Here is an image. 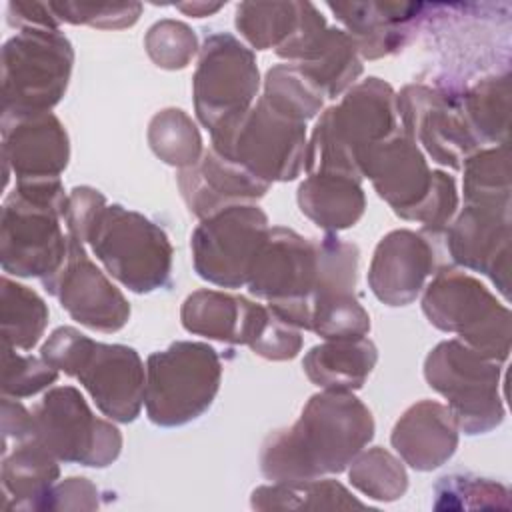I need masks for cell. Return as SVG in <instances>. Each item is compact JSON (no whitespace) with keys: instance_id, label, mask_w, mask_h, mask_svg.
Segmentation results:
<instances>
[{"instance_id":"7402d4cb","label":"cell","mask_w":512,"mask_h":512,"mask_svg":"<svg viewBox=\"0 0 512 512\" xmlns=\"http://www.w3.org/2000/svg\"><path fill=\"white\" fill-rule=\"evenodd\" d=\"M176 182L184 204L200 220L230 206L256 204L272 186L222 158L210 146L204 148L196 164L178 170Z\"/></svg>"},{"instance_id":"9a60e30c","label":"cell","mask_w":512,"mask_h":512,"mask_svg":"<svg viewBox=\"0 0 512 512\" xmlns=\"http://www.w3.org/2000/svg\"><path fill=\"white\" fill-rule=\"evenodd\" d=\"M396 112L400 128L442 166L460 170L464 160L480 150L454 94L426 84H406L396 94Z\"/></svg>"},{"instance_id":"d4e9b609","label":"cell","mask_w":512,"mask_h":512,"mask_svg":"<svg viewBox=\"0 0 512 512\" xmlns=\"http://www.w3.org/2000/svg\"><path fill=\"white\" fill-rule=\"evenodd\" d=\"M266 316L264 304L208 288L188 294L180 308L182 326L190 334L246 346L258 336Z\"/></svg>"},{"instance_id":"f35d334b","label":"cell","mask_w":512,"mask_h":512,"mask_svg":"<svg viewBox=\"0 0 512 512\" xmlns=\"http://www.w3.org/2000/svg\"><path fill=\"white\" fill-rule=\"evenodd\" d=\"M144 48L148 58L164 70H182L200 52L194 30L172 18L158 20L148 28Z\"/></svg>"},{"instance_id":"f6af8a7d","label":"cell","mask_w":512,"mask_h":512,"mask_svg":"<svg viewBox=\"0 0 512 512\" xmlns=\"http://www.w3.org/2000/svg\"><path fill=\"white\" fill-rule=\"evenodd\" d=\"M98 496V488L88 478L72 476L50 488L40 510H96Z\"/></svg>"},{"instance_id":"7c38bea8","label":"cell","mask_w":512,"mask_h":512,"mask_svg":"<svg viewBox=\"0 0 512 512\" xmlns=\"http://www.w3.org/2000/svg\"><path fill=\"white\" fill-rule=\"evenodd\" d=\"M32 414L34 436L60 462L106 468L122 452L116 424L96 416L74 386L48 388Z\"/></svg>"},{"instance_id":"b9f144b4","label":"cell","mask_w":512,"mask_h":512,"mask_svg":"<svg viewBox=\"0 0 512 512\" xmlns=\"http://www.w3.org/2000/svg\"><path fill=\"white\" fill-rule=\"evenodd\" d=\"M458 210V190L456 180L444 170H434L432 188L414 214L412 222L422 224V234L440 236L446 232L448 224L456 216Z\"/></svg>"},{"instance_id":"52a82bcc","label":"cell","mask_w":512,"mask_h":512,"mask_svg":"<svg viewBox=\"0 0 512 512\" xmlns=\"http://www.w3.org/2000/svg\"><path fill=\"white\" fill-rule=\"evenodd\" d=\"M422 312L428 322L456 334L460 342L484 358L504 362L512 344L510 308L474 276L454 266H444L422 294Z\"/></svg>"},{"instance_id":"5bb4252c","label":"cell","mask_w":512,"mask_h":512,"mask_svg":"<svg viewBox=\"0 0 512 512\" xmlns=\"http://www.w3.org/2000/svg\"><path fill=\"white\" fill-rule=\"evenodd\" d=\"M268 230V216L258 204L230 206L200 220L190 236L196 274L222 288L246 286Z\"/></svg>"},{"instance_id":"3957f363","label":"cell","mask_w":512,"mask_h":512,"mask_svg":"<svg viewBox=\"0 0 512 512\" xmlns=\"http://www.w3.org/2000/svg\"><path fill=\"white\" fill-rule=\"evenodd\" d=\"M40 356L56 370L76 378L110 420L128 424L140 416L146 368L134 348L104 344L78 328L60 326L42 344Z\"/></svg>"},{"instance_id":"1f68e13d","label":"cell","mask_w":512,"mask_h":512,"mask_svg":"<svg viewBox=\"0 0 512 512\" xmlns=\"http://www.w3.org/2000/svg\"><path fill=\"white\" fill-rule=\"evenodd\" d=\"M48 306L32 288L2 276L0 318L2 344L16 350H32L48 326Z\"/></svg>"},{"instance_id":"30bf717a","label":"cell","mask_w":512,"mask_h":512,"mask_svg":"<svg viewBox=\"0 0 512 512\" xmlns=\"http://www.w3.org/2000/svg\"><path fill=\"white\" fill-rule=\"evenodd\" d=\"M72 42L60 28H26L2 46V112H48L66 94Z\"/></svg>"},{"instance_id":"7a4b0ae2","label":"cell","mask_w":512,"mask_h":512,"mask_svg":"<svg viewBox=\"0 0 512 512\" xmlns=\"http://www.w3.org/2000/svg\"><path fill=\"white\" fill-rule=\"evenodd\" d=\"M68 194L60 178L16 182L0 212V264L18 278L50 280L68 256L62 222Z\"/></svg>"},{"instance_id":"44dd1931","label":"cell","mask_w":512,"mask_h":512,"mask_svg":"<svg viewBox=\"0 0 512 512\" xmlns=\"http://www.w3.org/2000/svg\"><path fill=\"white\" fill-rule=\"evenodd\" d=\"M434 262V248L422 232L392 230L374 248L368 286L382 304L392 308L408 306L424 290Z\"/></svg>"},{"instance_id":"74e56055","label":"cell","mask_w":512,"mask_h":512,"mask_svg":"<svg viewBox=\"0 0 512 512\" xmlns=\"http://www.w3.org/2000/svg\"><path fill=\"white\" fill-rule=\"evenodd\" d=\"M310 332L324 340L364 338L370 332V314L356 292L316 298L310 306Z\"/></svg>"},{"instance_id":"f546056e","label":"cell","mask_w":512,"mask_h":512,"mask_svg":"<svg viewBox=\"0 0 512 512\" xmlns=\"http://www.w3.org/2000/svg\"><path fill=\"white\" fill-rule=\"evenodd\" d=\"M254 510H350L370 508L358 500L344 484L332 478H308L272 482L252 490Z\"/></svg>"},{"instance_id":"836d02e7","label":"cell","mask_w":512,"mask_h":512,"mask_svg":"<svg viewBox=\"0 0 512 512\" xmlns=\"http://www.w3.org/2000/svg\"><path fill=\"white\" fill-rule=\"evenodd\" d=\"M464 202L466 204H510V152L508 142L476 150L464 164Z\"/></svg>"},{"instance_id":"60d3db41","label":"cell","mask_w":512,"mask_h":512,"mask_svg":"<svg viewBox=\"0 0 512 512\" xmlns=\"http://www.w3.org/2000/svg\"><path fill=\"white\" fill-rule=\"evenodd\" d=\"M60 22L88 24L100 30H120L138 22L140 2H50Z\"/></svg>"},{"instance_id":"603a6c76","label":"cell","mask_w":512,"mask_h":512,"mask_svg":"<svg viewBox=\"0 0 512 512\" xmlns=\"http://www.w3.org/2000/svg\"><path fill=\"white\" fill-rule=\"evenodd\" d=\"M326 6L344 24L362 60H378L402 50L428 8L422 2H328Z\"/></svg>"},{"instance_id":"6da1fadb","label":"cell","mask_w":512,"mask_h":512,"mask_svg":"<svg viewBox=\"0 0 512 512\" xmlns=\"http://www.w3.org/2000/svg\"><path fill=\"white\" fill-rule=\"evenodd\" d=\"M374 438V418L352 392L322 390L292 426L274 430L260 448V472L272 482L344 472Z\"/></svg>"},{"instance_id":"4fadbf2b","label":"cell","mask_w":512,"mask_h":512,"mask_svg":"<svg viewBox=\"0 0 512 512\" xmlns=\"http://www.w3.org/2000/svg\"><path fill=\"white\" fill-rule=\"evenodd\" d=\"M260 72L254 52L228 32L210 34L198 52L192 76L198 122L216 130L222 122L244 114L256 100Z\"/></svg>"},{"instance_id":"ba28073f","label":"cell","mask_w":512,"mask_h":512,"mask_svg":"<svg viewBox=\"0 0 512 512\" xmlns=\"http://www.w3.org/2000/svg\"><path fill=\"white\" fill-rule=\"evenodd\" d=\"M220 382L222 362L210 344L176 340L146 360V416L162 428L184 426L212 406Z\"/></svg>"},{"instance_id":"83f0119b","label":"cell","mask_w":512,"mask_h":512,"mask_svg":"<svg viewBox=\"0 0 512 512\" xmlns=\"http://www.w3.org/2000/svg\"><path fill=\"white\" fill-rule=\"evenodd\" d=\"M2 492L8 510H40L60 476L58 458L34 436L2 454Z\"/></svg>"},{"instance_id":"7bdbcfd3","label":"cell","mask_w":512,"mask_h":512,"mask_svg":"<svg viewBox=\"0 0 512 512\" xmlns=\"http://www.w3.org/2000/svg\"><path fill=\"white\" fill-rule=\"evenodd\" d=\"M302 344H304L302 330L284 322L278 314H274L268 308V316H266L258 336L254 338V342L248 348L266 360L284 362V360L296 358L298 352L302 350Z\"/></svg>"},{"instance_id":"c3c4849f","label":"cell","mask_w":512,"mask_h":512,"mask_svg":"<svg viewBox=\"0 0 512 512\" xmlns=\"http://www.w3.org/2000/svg\"><path fill=\"white\" fill-rule=\"evenodd\" d=\"M222 6H224V2H214V4H210V2H180V4H176L178 10H182L188 16H194V18L210 16V14L218 12Z\"/></svg>"},{"instance_id":"ee69618b","label":"cell","mask_w":512,"mask_h":512,"mask_svg":"<svg viewBox=\"0 0 512 512\" xmlns=\"http://www.w3.org/2000/svg\"><path fill=\"white\" fill-rule=\"evenodd\" d=\"M106 206V198L92 186H76L68 192V210L64 216L66 234L86 244L90 224Z\"/></svg>"},{"instance_id":"e575fe53","label":"cell","mask_w":512,"mask_h":512,"mask_svg":"<svg viewBox=\"0 0 512 512\" xmlns=\"http://www.w3.org/2000/svg\"><path fill=\"white\" fill-rule=\"evenodd\" d=\"M262 96L278 112L308 122L324 108L322 90L294 64L284 62L268 68Z\"/></svg>"},{"instance_id":"7dc6e473","label":"cell","mask_w":512,"mask_h":512,"mask_svg":"<svg viewBox=\"0 0 512 512\" xmlns=\"http://www.w3.org/2000/svg\"><path fill=\"white\" fill-rule=\"evenodd\" d=\"M8 24L16 30L26 28H58L60 20L52 12L50 2H8Z\"/></svg>"},{"instance_id":"ac0fdd59","label":"cell","mask_w":512,"mask_h":512,"mask_svg":"<svg viewBox=\"0 0 512 512\" xmlns=\"http://www.w3.org/2000/svg\"><path fill=\"white\" fill-rule=\"evenodd\" d=\"M446 246L452 260L488 276L504 298L510 294V204H464L448 224Z\"/></svg>"},{"instance_id":"9c48e42d","label":"cell","mask_w":512,"mask_h":512,"mask_svg":"<svg viewBox=\"0 0 512 512\" xmlns=\"http://www.w3.org/2000/svg\"><path fill=\"white\" fill-rule=\"evenodd\" d=\"M424 378L448 400L458 428L468 436L486 434L504 420L500 396L502 366L460 340L438 342L424 360Z\"/></svg>"},{"instance_id":"ab89813d","label":"cell","mask_w":512,"mask_h":512,"mask_svg":"<svg viewBox=\"0 0 512 512\" xmlns=\"http://www.w3.org/2000/svg\"><path fill=\"white\" fill-rule=\"evenodd\" d=\"M58 372L42 356L20 354L16 348L4 346L2 354V396L30 398L50 388L58 380Z\"/></svg>"},{"instance_id":"d590c367","label":"cell","mask_w":512,"mask_h":512,"mask_svg":"<svg viewBox=\"0 0 512 512\" xmlns=\"http://www.w3.org/2000/svg\"><path fill=\"white\" fill-rule=\"evenodd\" d=\"M346 470L350 484L378 502H394L408 490V474L402 460L382 446L358 452Z\"/></svg>"},{"instance_id":"277c9868","label":"cell","mask_w":512,"mask_h":512,"mask_svg":"<svg viewBox=\"0 0 512 512\" xmlns=\"http://www.w3.org/2000/svg\"><path fill=\"white\" fill-rule=\"evenodd\" d=\"M398 126L394 88L378 76H368L348 88L338 104L322 110L306 144L304 170L344 174L362 182L358 154Z\"/></svg>"},{"instance_id":"ffe728a7","label":"cell","mask_w":512,"mask_h":512,"mask_svg":"<svg viewBox=\"0 0 512 512\" xmlns=\"http://www.w3.org/2000/svg\"><path fill=\"white\" fill-rule=\"evenodd\" d=\"M234 26L254 50L298 62L310 44L328 28L326 18L310 2H240Z\"/></svg>"},{"instance_id":"bcb514c9","label":"cell","mask_w":512,"mask_h":512,"mask_svg":"<svg viewBox=\"0 0 512 512\" xmlns=\"http://www.w3.org/2000/svg\"><path fill=\"white\" fill-rule=\"evenodd\" d=\"M2 436L4 448H8L10 440L24 442L34 438V414L26 406H22L16 398L2 396Z\"/></svg>"},{"instance_id":"4dcf8cb0","label":"cell","mask_w":512,"mask_h":512,"mask_svg":"<svg viewBox=\"0 0 512 512\" xmlns=\"http://www.w3.org/2000/svg\"><path fill=\"white\" fill-rule=\"evenodd\" d=\"M478 144H506L510 126V74L488 76L458 96Z\"/></svg>"},{"instance_id":"e0dca14e","label":"cell","mask_w":512,"mask_h":512,"mask_svg":"<svg viewBox=\"0 0 512 512\" xmlns=\"http://www.w3.org/2000/svg\"><path fill=\"white\" fill-rule=\"evenodd\" d=\"M358 168L362 178L372 182L376 194L404 220H414L432 188L434 170L420 146L400 126L364 148L358 154Z\"/></svg>"},{"instance_id":"4316f807","label":"cell","mask_w":512,"mask_h":512,"mask_svg":"<svg viewBox=\"0 0 512 512\" xmlns=\"http://www.w3.org/2000/svg\"><path fill=\"white\" fill-rule=\"evenodd\" d=\"M376 362L378 348L364 336L312 346L302 358V368L308 380L322 390L354 392L366 384Z\"/></svg>"},{"instance_id":"f1b7e54d","label":"cell","mask_w":512,"mask_h":512,"mask_svg":"<svg viewBox=\"0 0 512 512\" xmlns=\"http://www.w3.org/2000/svg\"><path fill=\"white\" fill-rule=\"evenodd\" d=\"M294 64L326 98L344 94L358 82L364 70L354 40L346 30L336 26H328Z\"/></svg>"},{"instance_id":"8992f818","label":"cell","mask_w":512,"mask_h":512,"mask_svg":"<svg viewBox=\"0 0 512 512\" xmlns=\"http://www.w3.org/2000/svg\"><path fill=\"white\" fill-rule=\"evenodd\" d=\"M210 138V148L222 158L268 184L292 182L304 170L306 122L278 112L264 96L244 114L222 122Z\"/></svg>"},{"instance_id":"8d00e7d4","label":"cell","mask_w":512,"mask_h":512,"mask_svg":"<svg viewBox=\"0 0 512 512\" xmlns=\"http://www.w3.org/2000/svg\"><path fill=\"white\" fill-rule=\"evenodd\" d=\"M436 510H510L508 486L474 474L442 476L434 484Z\"/></svg>"},{"instance_id":"d6986e66","label":"cell","mask_w":512,"mask_h":512,"mask_svg":"<svg viewBox=\"0 0 512 512\" xmlns=\"http://www.w3.org/2000/svg\"><path fill=\"white\" fill-rule=\"evenodd\" d=\"M2 158L16 182L60 178L70 160L68 132L50 110L2 112Z\"/></svg>"},{"instance_id":"2e32d148","label":"cell","mask_w":512,"mask_h":512,"mask_svg":"<svg viewBox=\"0 0 512 512\" xmlns=\"http://www.w3.org/2000/svg\"><path fill=\"white\" fill-rule=\"evenodd\" d=\"M44 290L82 326L112 334L130 320V304L112 280L88 256L86 244L68 236V256L56 276L42 282Z\"/></svg>"},{"instance_id":"8fae6325","label":"cell","mask_w":512,"mask_h":512,"mask_svg":"<svg viewBox=\"0 0 512 512\" xmlns=\"http://www.w3.org/2000/svg\"><path fill=\"white\" fill-rule=\"evenodd\" d=\"M320 276L318 238H306L292 228L276 226L256 256L248 292L284 322L310 330V302Z\"/></svg>"},{"instance_id":"cb8c5ba5","label":"cell","mask_w":512,"mask_h":512,"mask_svg":"<svg viewBox=\"0 0 512 512\" xmlns=\"http://www.w3.org/2000/svg\"><path fill=\"white\" fill-rule=\"evenodd\" d=\"M460 428L446 404L420 400L394 424L390 444L400 460L418 472L446 464L458 448Z\"/></svg>"},{"instance_id":"5b68a950","label":"cell","mask_w":512,"mask_h":512,"mask_svg":"<svg viewBox=\"0 0 512 512\" xmlns=\"http://www.w3.org/2000/svg\"><path fill=\"white\" fill-rule=\"evenodd\" d=\"M86 244L106 272L130 292L150 294L170 282V238L136 210L106 204L90 224Z\"/></svg>"},{"instance_id":"d6a6232c","label":"cell","mask_w":512,"mask_h":512,"mask_svg":"<svg viewBox=\"0 0 512 512\" xmlns=\"http://www.w3.org/2000/svg\"><path fill=\"white\" fill-rule=\"evenodd\" d=\"M146 138L152 152L178 170L196 164L204 152L200 130L182 108L156 112L148 124Z\"/></svg>"},{"instance_id":"484cf974","label":"cell","mask_w":512,"mask_h":512,"mask_svg":"<svg viewBox=\"0 0 512 512\" xmlns=\"http://www.w3.org/2000/svg\"><path fill=\"white\" fill-rule=\"evenodd\" d=\"M300 212L326 232L352 228L366 210L362 182L332 172L308 174L296 192Z\"/></svg>"}]
</instances>
